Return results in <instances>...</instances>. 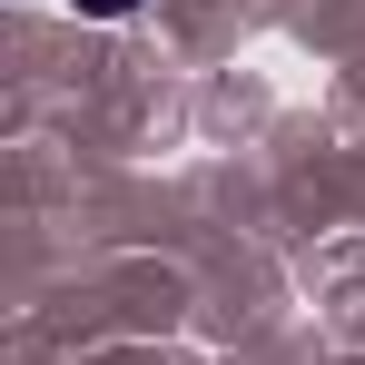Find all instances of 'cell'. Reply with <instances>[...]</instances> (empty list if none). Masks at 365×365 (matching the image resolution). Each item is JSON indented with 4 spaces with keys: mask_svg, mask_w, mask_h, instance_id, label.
<instances>
[{
    "mask_svg": "<svg viewBox=\"0 0 365 365\" xmlns=\"http://www.w3.org/2000/svg\"><path fill=\"white\" fill-rule=\"evenodd\" d=\"M79 10H89V20H128L138 0H79Z\"/></svg>",
    "mask_w": 365,
    "mask_h": 365,
    "instance_id": "6da1fadb",
    "label": "cell"
}]
</instances>
